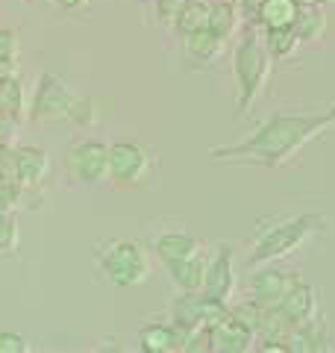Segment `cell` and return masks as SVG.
<instances>
[{"label":"cell","mask_w":335,"mask_h":353,"mask_svg":"<svg viewBox=\"0 0 335 353\" xmlns=\"http://www.w3.org/2000/svg\"><path fill=\"white\" fill-rule=\"evenodd\" d=\"M335 127V103L318 112H276L262 121L247 139L218 145L209 150L212 162L256 165V168H279L292 162L312 139Z\"/></svg>","instance_id":"obj_1"},{"label":"cell","mask_w":335,"mask_h":353,"mask_svg":"<svg viewBox=\"0 0 335 353\" xmlns=\"http://www.w3.org/2000/svg\"><path fill=\"white\" fill-rule=\"evenodd\" d=\"M271 57H267L265 44L256 32V24H244L241 39L232 50V77H236V109L238 115L250 112L256 97L262 94V88L271 74Z\"/></svg>","instance_id":"obj_2"},{"label":"cell","mask_w":335,"mask_h":353,"mask_svg":"<svg viewBox=\"0 0 335 353\" xmlns=\"http://www.w3.org/2000/svg\"><path fill=\"white\" fill-rule=\"evenodd\" d=\"M327 218L321 212H303V215H294L288 221H279L271 230L256 239V245L247 256V268H256V265H265V262H276V259H285L288 253H294L306 245L312 236H318Z\"/></svg>","instance_id":"obj_3"},{"label":"cell","mask_w":335,"mask_h":353,"mask_svg":"<svg viewBox=\"0 0 335 353\" xmlns=\"http://www.w3.org/2000/svg\"><path fill=\"white\" fill-rule=\"evenodd\" d=\"M97 271L118 289H136L150 280V259L139 241L112 239L97 250Z\"/></svg>","instance_id":"obj_4"},{"label":"cell","mask_w":335,"mask_h":353,"mask_svg":"<svg viewBox=\"0 0 335 353\" xmlns=\"http://www.w3.org/2000/svg\"><path fill=\"white\" fill-rule=\"evenodd\" d=\"M74 103L71 88L65 85L62 77H56L50 71H44L36 83V92L30 97L27 115L30 121H39V124H50V121H68V109Z\"/></svg>","instance_id":"obj_5"},{"label":"cell","mask_w":335,"mask_h":353,"mask_svg":"<svg viewBox=\"0 0 335 353\" xmlns=\"http://www.w3.org/2000/svg\"><path fill=\"white\" fill-rule=\"evenodd\" d=\"M65 171L80 185H100L109 176V145L97 139L77 141L65 153Z\"/></svg>","instance_id":"obj_6"},{"label":"cell","mask_w":335,"mask_h":353,"mask_svg":"<svg viewBox=\"0 0 335 353\" xmlns=\"http://www.w3.org/2000/svg\"><path fill=\"white\" fill-rule=\"evenodd\" d=\"M150 171V153L139 141L109 145V180L118 185H139Z\"/></svg>","instance_id":"obj_7"},{"label":"cell","mask_w":335,"mask_h":353,"mask_svg":"<svg viewBox=\"0 0 335 353\" xmlns=\"http://www.w3.org/2000/svg\"><path fill=\"white\" fill-rule=\"evenodd\" d=\"M221 315H227V303L212 301L203 292H183L171 306V321L180 324L183 330H197L209 327L212 321H218Z\"/></svg>","instance_id":"obj_8"},{"label":"cell","mask_w":335,"mask_h":353,"mask_svg":"<svg viewBox=\"0 0 335 353\" xmlns=\"http://www.w3.org/2000/svg\"><path fill=\"white\" fill-rule=\"evenodd\" d=\"M200 292L218 303H230L232 292H236V250H232V245H218L215 256L206 259V274Z\"/></svg>","instance_id":"obj_9"},{"label":"cell","mask_w":335,"mask_h":353,"mask_svg":"<svg viewBox=\"0 0 335 353\" xmlns=\"http://www.w3.org/2000/svg\"><path fill=\"white\" fill-rule=\"evenodd\" d=\"M256 345V333L227 309L218 321L209 324V350L215 353H247Z\"/></svg>","instance_id":"obj_10"},{"label":"cell","mask_w":335,"mask_h":353,"mask_svg":"<svg viewBox=\"0 0 335 353\" xmlns=\"http://www.w3.org/2000/svg\"><path fill=\"white\" fill-rule=\"evenodd\" d=\"M300 277L292 271H283V268H274V262H265V265H256L253 268V277H250V294L253 301H259L265 306H274L285 297V292L292 289Z\"/></svg>","instance_id":"obj_11"},{"label":"cell","mask_w":335,"mask_h":353,"mask_svg":"<svg viewBox=\"0 0 335 353\" xmlns=\"http://www.w3.org/2000/svg\"><path fill=\"white\" fill-rule=\"evenodd\" d=\"M50 174V157L44 148L36 145H21L12 150V180L24 192H32L48 180Z\"/></svg>","instance_id":"obj_12"},{"label":"cell","mask_w":335,"mask_h":353,"mask_svg":"<svg viewBox=\"0 0 335 353\" xmlns=\"http://www.w3.org/2000/svg\"><path fill=\"white\" fill-rule=\"evenodd\" d=\"M276 309H279V315H283L292 327L309 321V318H315V312H318V292H315V285L297 280L292 289L285 292L283 301L276 303Z\"/></svg>","instance_id":"obj_13"},{"label":"cell","mask_w":335,"mask_h":353,"mask_svg":"<svg viewBox=\"0 0 335 353\" xmlns=\"http://www.w3.org/2000/svg\"><path fill=\"white\" fill-rule=\"evenodd\" d=\"M188 330L180 324H148L139 330V347L144 353H176L185 347Z\"/></svg>","instance_id":"obj_14"},{"label":"cell","mask_w":335,"mask_h":353,"mask_svg":"<svg viewBox=\"0 0 335 353\" xmlns=\"http://www.w3.org/2000/svg\"><path fill=\"white\" fill-rule=\"evenodd\" d=\"M221 50H223V39L215 36L209 27L183 36V57H185V62L192 65L194 71L197 68H209V65L218 59Z\"/></svg>","instance_id":"obj_15"},{"label":"cell","mask_w":335,"mask_h":353,"mask_svg":"<svg viewBox=\"0 0 335 353\" xmlns=\"http://www.w3.org/2000/svg\"><path fill=\"white\" fill-rule=\"evenodd\" d=\"M332 347V336L315 318L292 327L288 333V353H318V350H329Z\"/></svg>","instance_id":"obj_16"},{"label":"cell","mask_w":335,"mask_h":353,"mask_svg":"<svg viewBox=\"0 0 335 353\" xmlns=\"http://www.w3.org/2000/svg\"><path fill=\"white\" fill-rule=\"evenodd\" d=\"M165 268H168V277H171V283L180 292H197L200 285H203L206 256H203V253H194V256H185V259L165 262Z\"/></svg>","instance_id":"obj_17"},{"label":"cell","mask_w":335,"mask_h":353,"mask_svg":"<svg viewBox=\"0 0 335 353\" xmlns=\"http://www.w3.org/2000/svg\"><path fill=\"white\" fill-rule=\"evenodd\" d=\"M153 253L162 262H174V259H185L200 253V241L192 233H183V230H168L153 239Z\"/></svg>","instance_id":"obj_18"},{"label":"cell","mask_w":335,"mask_h":353,"mask_svg":"<svg viewBox=\"0 0 335 353\" xmlns=\"http://www.w3.org/2000/svg\"><path fill=\"white\" fill-rule=\"evenodd\" d=\"M323 30H327V15H323V6L303 0V3H300V12L294 18V32H297L300 44H303V41H318L323 36Z\"/></svg>","instance_id":"obj_19"},{"label":"cell","mask_w":335,"mask_h":353,"mask_svg":"<svg viewBox=\"0 0 335 353\" xmlns=\"http://www.w3.org/2000/svg\"><path fill=\"white\" fill-rule=\"evenodd\" d=\"M300 3H303V0H262L259 21H256V24H262V30H267V27H294Z\"/></svg>","instance_id":"obj_20"},{"label":"cell","mask_w":335,"mask_h":353,"mask_svg":"<svg viewBox=\"0 0 335 353\" xmlns=\"http://www.w3.org/2000/svg\"><path fill=\"white\" fill-rule=\"evenodd\" d=\"M262 44H265L267 57H271L274 62H279V59L294 57V50L300 48V39H297L294 27H267Z\"/></svg>","instance_id":"obj_21"},{"label":"cell","mask_w":335,"mask_h":353,"mask_svg":"<svg viewBox=\"0 0 335 353\" xmlns=\"http://www.w3.org/2000/svg\"><path fill=\"white\" fill-rule=\"evenodd\" d=\"M209 9H212L209 0H188L180 12H176L171 27L180 32V36H188V32H197V30H206L209 27Z\"/></svg>","instance_id":"obj_22"},{"label":"cell","mask_w":335,"mask_h":353,"mask_svg":"<svg viewBox=\"0 0 335 353\" xmlns=\"http://www.w3.org/2000/svg\"><path fill=\"white\" fill-rule=\"evenodd\" d=\"M236 27H238L236 3H230V0H218V3H212V9H209V30L215 32V36H221L223 41H227L232 32H236Z\"/></svg>","instance_id":"obj_23"},{"label":"cell","mask_w":335,"mask_h":353,"mask_svg":"<svg viewBox=\"0 0 335 353\" xmlns=\"http://www.w3.org/2000/svg\"><path fill=\"white\" fill-rule=\"evenodd\" d=\"M27 109V101H24V85H21L18 77H9V80L0 83V112L12 115L15 121H21Z\"/></svg>","instance_id":"obj_24"},{"label":"cell","mask_w":335,"mask_h":353,"mask_svg":"<svg viewBox=\"0 0 335 353\" xmlns=\"http://www.w3.org/2000/svg\"><path fill=\"white\" fill-rule=\"evenodd\" d=\"M18 241V218L12 215V209H0V253H15Z\"/></svg>","instance_id":"obj_25"},{"label":"cell","mask_w":335,"mask_h":353,"mask_svg":"<svg viewBox=\"0 0 335 353\" xmlns=\"http://www.w3.org/2000/svg\"><path fill=\"white\" fill-rule=\"evenodd\" d=\"M97 118V106L92 97H74V103L68 109V121L74 127H92Z\"/></svg>","instance_id":"obj_26"},{"label":"cell","mask_w":335,"mask_h":353,"mask_svg":"<svg viewBox=\"0 0 335 353\" xmlns=\"http://www.w3.org/2000/svg\"><path fill=\"white\" fill-rule=\"evenodd\" d=\"M18 32L9 27H0V62H18Z\"/></svg>","instance_id":"obj_27"},{"label":"cell","mask_w":335,"mask_h":353,"mask_svg":"<svg viewBox=\"0 0 335 353\" xmlns=\"http://www.w3.org/2000/svg\"><path fill=\"white\" fill-rule=\"evenodd\" d=\"M0 353H30V341L12 330H0Z\"/></svg>","instance_id":"obj_28"},{"label":"cell","mask_w":335,"mask_h":353,"mask_svg":"<svg viewBox=\"0 0 335 353\" xmlns=\"http://www.w3.org/2000/svg\"><path fill=\"white\" fill-rule=\"evenodd\" d=\"M188 3V0H156V15H159L162 24H174L176 12Z\"/></svg>","instance_id":"obj_29"},{"label":"cell","mask_w":335,"mask_h":353,"mask_svg":"<svg viewBox=\"0 0 335 353\" xmlns=\"http://www.w3.org/2000/svg\"><path fill=\"white\" fill-rule=\"evenodd\" d=\"M236 9H238V18H244V24H256V21H259L262 0H238Z\"/></svg>","instance_id":"obj_30"},{"label":"cell","mask_w":335,"mask_h":353,"mask_svg":"<svg viewBox=\"0 0 335 353\" xmlns=\"http://www.w3.org/2000/svg\"><path fill=\"white\" fill-rule=\"evenodd\" d=\"M59 9H65V12H77V9H85L88 0H53Z\"/></svg>","instance_id":"obj_31"},{"label":"cell","mask_w":335,"mask_h":353,"mask_svg":"<svg viewBox=\"0 0 335 353\" xmlns=\"http://www.w3.org/2000/svg\"><path fill=\"white\" fill-rule=\"evenodd\" d=\"M9 77H18V62H0V83Z\"/></svg>","instance_id":"obj_32"},{"label":"cell","mask_w":335,"mask_h":353,"mask_svg":"<svg viewBox=\"0 0 335 353\" xmlns=\"http://www.w3.org/2000/svg\"><path fill=\"white\" fill-rule=\"evenodd\" d=\"M309 3H318V6H332L335 0H309Z\"/></svg>","instance_id":"obj_33"},{"label":"cell","mask_w":335,"mask_h":353,"mask_svg":"<svg viewBox=\"0 0 335 353\" xmlns=\"http://www.w3.org/2000/svg\"><path fill=\"white\" fill-rule=\"evenodd\" d=\"M39 3H53V0H39Z\"/></svg>","instance_id":"obj_34"}]
</instances>
